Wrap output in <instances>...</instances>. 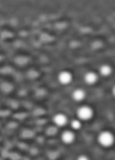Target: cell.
Instances as JSON below:
<instances>
[{
  "label": "cell",
  "instance_id": "cell-1",
  "mask_svg": "<svg viewBox=\"0 0 115 160\" xmlns=\"http://www.w3.org/2000/svg\"><path fill=\"white\" fill-rule=\"evenodd\" d=\"M98 141L100 145H102L103 147H111L114 144V136L110 132H102L98 137Z\"/></svg>",
  "mask_w": 115,
  "mask_h": 160
},
{
  "label": "cell",
  "instance_id": "cell-2",
  "mask_svg": "<svg viewBox=\"0 0 115 160\" xmlns=\"http://www.w3.org/2000/svg\"><path fill=\"white\" fill-rule=\"evenodd\" d=\"M77 116L80 120H89L92 117V109L88 106H81L78 108L77 110Z\"/></svg>",
  "mask_w": 115,
  "mask_h": 160
},
{
  "label": "cell",
  "instance_id": "cell-3",
  "mask_svg": "<svg viewBox=\"0 0 115 160\" xmlns=\"http://www.w3.org/2000/svg\"><path fill=\"white\" fill-rule=\"evenodd\" d=\"M58 79H59L60 83H62L64 85L69 84L72 81V74L69 71H62L58 76Z\"/></svg>",
  "mask_w": 115,
  "mask_h": 160
},
{
  "label": "cell",
  "instance_id": "cell-4",
  "mask_svg": "<svg viewBox=\"0 0 115 160\" xmlns=\"http://www.w3.org/2000/svg\"><path fill=\"white\" fill-rule=\"evenodd\" d=\"M53 122L57 126H65L68 123V117L65 114L59 113L53 116Z\"/></svg>",
  "mask_w": 115,
  "mask_h": 160
},
{
  "label": "cell",
  "instance_id": "cell-5",
  "mask_svg": "<svg viewBox=\"0 0 115 160\" xmlns=\"http://www.w3.org/2000/svg\"><path fill=\"white\" fill-rule=\"evenodd\" d=\"M61 138H62V141L63 143L65 144H72L75 140V134L73 132H71V130H65V132L62 133V136H61Z\"/></svg>",
  "mask_w": 115,
  "mask_h": 160
},
{
  "label": "cell",
  "instance_id": "cell-6",
  "mask_svg": "<svg viewBox=\"0 0 115 160\" xmlns=\"http://www.w3.org/2000/svg\"><path fill=\"white\" fill-rule=\"evenodd\" d=\"M84 81L85 83H88V84L92 85V84H95V83L98 81V75H97L95 72H88V73H85L84 75Z\"/></svg>",
  "mask_w": 115,
  "mask_h": 160
},
{
  "label": "cell",
  "instance_id": "cell-7",
  "mask_svg": "<svg viewBox=\"0 0 115 160\" xmlns=\"http://www.w3.org/2000/svg\"><path fill=\"white\" fill-rule=\"evenodd\" d=\"M85 92L83 89L81 88H78V89H75L73 92H72V98H73L74 101L76 102H81L82 100L85 99Z\"/></svg>",
  "mask_w": 115,
  "mask_h": 160
},
{
  "label": "cell",
  "instance_id": "cell-8",
  "mask_svg": "<svg viewBox=\"0 0 115 160\" xmlns=\"http://www.w3.org/2000/svg\"><path fill=\"white\" fill-rule=\"evenodd\" d=\"M100 74L102 76H109L112 73V68H111L109 65H102L100 67Z\"/></svg>",
  "mask_w": 115,
  "mask_h": 160
},
{
  "label": "cell",
  "instance_id": "cell-9",
  "mask_svg": "<svg viewBox=\"0 0 115 160\" xmlns=\"http://www.w3.org/2000/svg\"><path fill=\"white\" fill-rule=\"evenodd\" d=\"M71 127L73 129H75V130L80 129V127H81L80 120H79V119H73V120H72V121H71Z\"/></svg>",
  "mask_w": 115,
  "mask_h": 160
},
{
  "label": "cell",
  "instance_id": "cell-10",
  "mask_svg": "<svg viewBox=\"0 0 115 160\" xmlns=\"http://www.w3.org/2000/svg\"><path fill=\"white\" fill-rule=\"evenodd\" d=\"M77 160H89L88 156H85V155H80L79 157L77 158Z\"/></svg>",
  "mask_w": 115,
  "mask_h": 160
},
{
  "label": "cell",
  "instance_id": "cell-11",
  "mask_svg": "<svg viewBox=\"0 0 115 160\" xmlns=\"http://www.w3.org/2000/svg\"><path fill=\"white\" fill-rule=\"evenodd\" d=\"M112 93H113V96L115 97V86L113 87V89H112Z\"/></svg>",
  "mask_w": 115,
  "mask_h": 160
}]
</instances>
